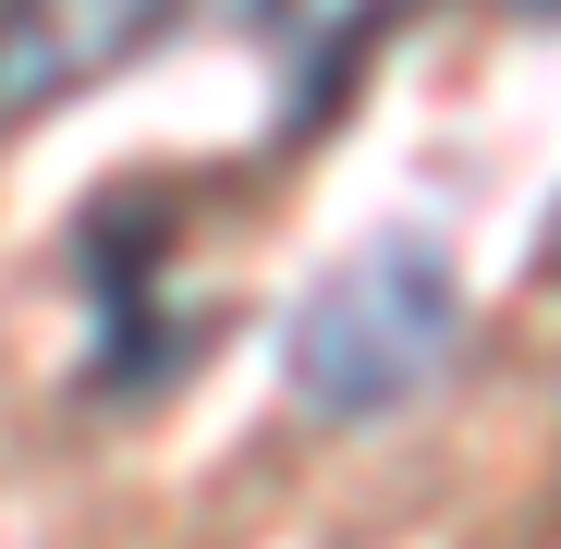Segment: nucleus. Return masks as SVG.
Instances as JSON below:
<instances>
[{"instance_id": "nucleus-1", "label": "nucleus", "mask_w": 561, "mask_h": 549, "mask_svg": "<svg viewBox=\"0 0 561 549\" xmlns=\"http://www.w3.org/2000/svg\"><path fill=\"white\" fill-rule=\"evenodd\" d=\"M463 342V268L439 256V232H366L342 268H318L306 306H294V403L330 415V427H366L415 403Z\"/></svg>"}, {"instance_id": "nucleus-2", "label": "nucleus", "mask_w": 561, "mask_h": 549, "mask_svg": "<svg viewBox=\"0 0 561 549\" xmlns=\"http://www.w3.org/2000/svg\"><path fill=\"white\" fill-rule=\"evenodd\" d=\"M159 25H171V0H13L0 13V135H25L37 111L111 85Z\"/></svg>"}, {"instance_id": "nucleus-3", "label": "nucleus", "mask_w": 561, "mask_h": 549, "mask_svg": "<svg viewBox=\"0 0 561 549\" xmlns=\"http://www.w3.org/2000/svg\"><path fill=\"white\" fill-rule=\"evenodd\" d=\"M366 25H379V0H256V37H280V49H294L306 99H330V73L366 49Z\"/></svg>"}, {"instance_id": "nucleus-4", "label": "nucleus", "mask_w": 561, "mask_h": 549, "mask_svg": "<svg viewBox=\"0 0 561 549\" xmlns=\"http://www.w3.org/2000/svg\"><path fill=\"white\" fill-rule=\"evenodd\" d=\"M549 268H561V196H549Z\"/></svg>"}, {"instance_id": "nucleus-5", "label": "nucleus", "mask_w": 561, "mask_h": 549, "mask_svg": "<svg viewBox=\"0 0 561 549\" xmlns=\"http://www.w3.org/2000/svg\"><path fill=\"white\" fill-rule=\"evenodd\" d=\"M0 13H13V0H0Z\"/></svg>"}]
</instances>
